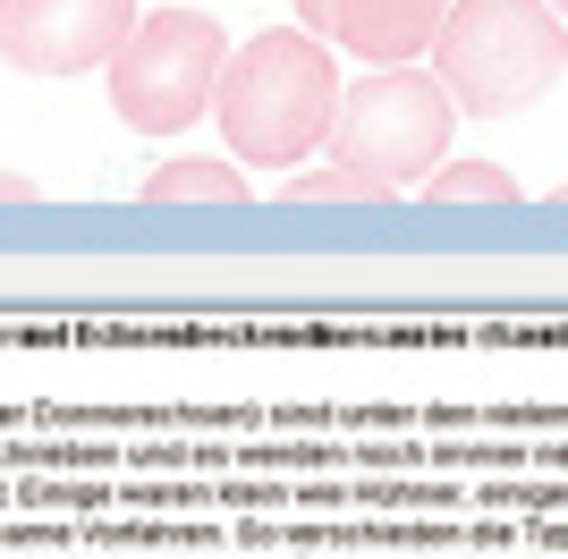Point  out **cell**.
<instances>
[{"label":"cell","mask_w":568,"mask_h":559,"mask_svg":"<svg viewBox=\"0 0 568 559\" xmlns=\"http://www.w3.org/2000/svg\"><path fill=\"white\" fill-rule=\"evenodd\" d=\"M332 111H339V69L332 43L306 26H272L255 43H237L213 85V119L246 170H297L332 136Z\"/></svg>","instance_id":"6da1fadb"},{"label":"cell","mask_w":568,"mask_h":559,"mask_svg":"<svg viewBox=\"0 0 568 559\" xmlns=\"http://www.w3.org/2000/svg\"><path fill=\"white\" fill-rule=\"evenodd\" d=\"M568 69V18L551 0H450L433 34V77L467 119H509L544 102Z\"/></svg>","instance_id":"7a4b0ae2"},{"label":"cell","mask_w":568,"mask_h":559,"mask_svg":"<svg viewBox=\"0 0 568 559\" xmlns=\"http://www.w3.org/2000/svg\"><path fill=\"white\" fill-rule=\"evenodd\" d=\"M221 69H230V34L204 9H153L111 51V111L136 136H179L195 119H213Z\"/></svg>","instance_id":"3957f363"},{"label":"cell","mask_w":568,"mask_h":559,"mask_svg":"<svg viewBox=\"0 0 568 559\" xmlns=\"http://www.w3.org/2000/svg\"><path fill=\"white\" fill-rule=\"evenodd\" d=\"M450 128H458L450 85L433 69H416V60H399V69H374L339 93L323 144L348 170L399 186V179H433V162H450Z\"/></svg>","instance_id":"277c9868"},{"label":"cell","mask_w":568,"mask_h":559,"mask_svg":"<svg viewBox=\"0 0 568 559\" xmlns=\"http://www.w3.org/2000/svg\"><path fill=\"white\" fill-rule=\"evenodd\" d=\"M136 34V0H0V60L26 77H85Z\"/></svg>","instance_id":"5b68a950"},{"label":"cell","mask_w":568,"mask_h":559,"mask_svg":"<svg viewBox=\"0 0 568 559\" xmlns=\"http://www.w3.org/2000/svg\"><path fill=\"white\" fill-rule=\"evenodd\" d=\"M442 18H450V0H297V26L323 34L332 51H356L365 69L425 60Z\"/></svg>","instance_id":"8992f818"},{"label":"cell","mask_w":568,"mask_h":559,"mask_svg":"<svg viewBox=\"0 0 568 559\" xmlns=\"http://www.w3.org/2000/svg\"><path fill=\"white\" fill-rule=\"evenodd\" d=\"M144 204H246V179H237L230 153H187V162H162L144 179Z\"/></svg>","instance_id":"52a82bcc"},{"label":"cell","mask_w":568,"mask_h":559,"mask_svg":"<svg viewBox=\"0 0 568 559\" xmlns=\"http://www.w3.org/2000/svg\"><path fill=\"white\" fill-rule=\"evenodd\" d=\"M425 204H518V179L500 162H433Z\"/></svg>","instance_id":"ba28073f"},{"label":"cell","mask_w":568,"mask_h":559,"mask_svg":"<svg viewBox=\"0 0 568 559\" xmlns=\"http://www.w3.org/2000/svg\"><path fill=\"white\" fill-rule=\"evenodd\" d=\"M382 195H390V186L365 179V170H348V162L306 170V179H288V186H281V204H382Z\"/></svg>","instance_id":"9c48e42d"},{"label":"cell","mask_w":568,"mask_h":559,"mask_svg":"<svg viewBox=\"0 0 568 559\" xmlns=\"http://www.w3.org/2000/svg\"><path fill=\"white\" fill-rule=\"evenodd\" d=\"M0 204H34V179H18V170H0Z\"/></svg>","instance_id":"30bf717a"},{"label":"cell","mask_w":568,"mask_h":559,"mask_svg":"<svg viewBox=\"0 0 568 559\" xmlns=\"http://www.w3.org/2000/svg\"><path fill=\"white\" fill-rule=\"evenodd\" d=\"M551 204H560V212H568V186H560V195H551Z\"/></svg>","instance_id":"8fae6325"},{"label":"cell","mask_w":568,"mask_h":559,"mask_svg":"<svg viewBox=\"0 0 568 559\" xmlns=\"http://www.w3.org/2000/svg\"><path fill=\"white\" fill-rule=\"evenodd\" d=\"M551 9H560V18H568V0H551Z\"/></svg>","instance_id":"7c38bea8"}]
</instances>
